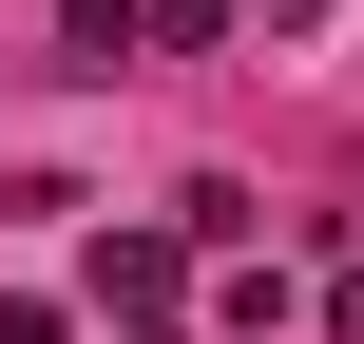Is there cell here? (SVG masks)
<instances>
[{
    "label": "cell",
    "mask_w": 364,
    "mask_h": 344,
    "mask_svg": "<svg viewBox=\"0 0 364 344\" xmlns=\"http://www.w3.org/2000/svg\"><path fill=\"white\" fill-rule=\"evenodd\" d=\"M173 268H192V230H115L96 249V306H173Z\"/></svg>",
    "instance_id": "cell-1"
},
{
    "label": "cell",
    "mask_w": 364,
    "mask_h": 344,
    "mask_svg": "<svg viewBox=\"0 0 364 344\" xmlns=\"http://www.w3.org/2000/svg\"><path fill=\"white\" fill-rule=\"evenodd\" d=\"M134 38H230V0H134Z\"/></svg>",
    "instance_id": "cell-2"
},
{
    "label": "cell",
    "mask_w": 364,
    "mask_h": 344,
    "mask_svg": "<svg viewBox=\"0 0 364 344\" xmlns=\"http://www.w3.org/2000/svg\"><path fill=\"white\" fill-rule=\"evenodd\" d=\"M326 344H364V268H346V287H326Z\"/></svg>",
    "instance_id": "cell-3"
},
{
    "label": "cell",
    "mask_w": 364,
    "mask_h": 344,
    "mask_svg": "<svg viewBox=\"0 0 364 344\" xmlns=\"http://www.w3.org/2000/svg\"><path fill=\"white\" fill-rule=\"evenodd\" d=\"M134 344H173V326H134Z\"/></svg>",
    "instance_id": "cell-4"
}]
</instances>
